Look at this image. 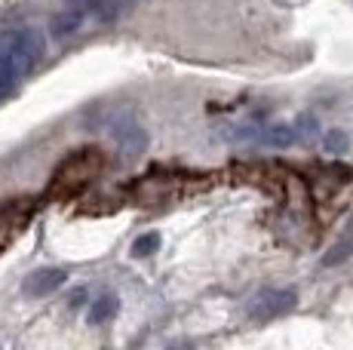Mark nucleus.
Segmentation results:
<instances>
[{
	"mask_svg": "<svg viewBox=\"0 0 353 350\" xmlns=\"http://www.w3.org/2000/svg\"><path fill=\"white\" fill-rule=\"evenodd\" d=\"M298 295L292 292V289H261V292H255L252 298H249V320L255 322H268V320H276V316L289 313L292 307H295Z\"/></svg>",
	"mask_w": 353,
	"mask_h": 350,
	"instance_id": "7ed1b4c3",
	"label": "nucleus"
},
{
	"mask_svg": "<svg viewBox=\"0 0 353 350\" xmlns=\"http://www.w3.org/2000/svg\"><path fill=\"white\" fill-rule=\"evenodd\" d=\"M264 145H274V147H289V145H295V138H298V132H295V126H286V123H276V126H270V130H264Z\"/></svg>",
	"mask_w": 353,
	"mask_h": 350,
	"instance_id": "9b49d317",
	"label": "nucleus"
},
{
	"mask_svg": "<svg viewBox=\"0 0 353 350\" xmlns=\"http://www.w3.org/2000/svg\"><path fill=\"white\" fill-rule=\"evenodd\" d=\"M68 274L62 267H43V271H34L28 280H25V295L31 298H43V295H52L59 286L65 282Z\"/></svg>",
	"mask_w": 353,
	"mask_h": 350,
	"instance_id": "0eeeda50",
	"label": "nucleus"
},
{
	"mask_svg": "<svg viewBox=\"0 0 353 350\" xmlns=\"http://www.w3.org/2000/svg\"><path fill=\"white\" fill-rule=\"evenodd\" d=\"M347 145H350V138H347V132L344 130H329V136L323 138V147L329 154H344L347 151Z\"/></svg>",
	"mask_w": 353,
	"mask_h": 350,
	"instance_id": "ddd939ff",
	"label": "nucleus"
},
{
	"mask_svg": "<svg viewBox=\"0 0 353 350\" xmlns=\"http://www.w3.org/2000/svg\"><path fill=\"white\" fill-rule=\"evenodd\" d=\"M111 136H114V141H117V147H120V154H123L126 160H135L141 151H145V145H148L145 130H141V123L129 111H123L120 117H114Z\"/></svg>",
	"mask_w": 353,
	"mask_h": 350,
	"instance_id": "20e7f679",
	"label": "nucleus"
},
{
	"mask_svg": "<svg viewBox=\"0 0 353 350\" xmlns=\"http://www.w3.org/2000/svg\"><path fill=\"white\" fill-rule=\"evenodd\" d=\"M105 169V154L99 147H83V151H74L71 157L62 160L52 181L46 187V197L50 200H71L77 197L83 187H90L99 178V172Z\"/></svg>",
	"mask_w": 353,
	"mask_h": 350,
	"instance_id": "f03ea898",
	"label": "nucleus"
},
{
	"mask_svg": "<svg viewBox=\"0 0 353 350\" xmlns=\"http://www.w3.org/2000/svg\"><path fill=\"white\" fill-rule=\"evenodd\" d=\"M353 255V225H347V231L341 234V237L332 243V249L325 252V258H323V267H335V265H344Z\"/></svg>",
	"mask_w": 353,
	"mask_h": 350,
	"instance_id": "1a4fd4ad",
	"label": "nucleus"
},
{
	"mask_svg": "<svg viewBox=\"0 0 353 350\" xmlns=\"http://www.w3.org/2000/svg\"><path fill=\"white\" fill-rule=\"evenodd\" d=\"M31 209H34L31 200H12V203H6L3 209H0V249H3L25 227Z\"/></svg>",
	"mask_w": 353,
	"mask_h": 350,
	"instance_id": "423d86ee",
	"label": "nucleus"
},
{
	"mask_svg": "<svg viewBox=\"0 0 353 350\" xmlns=\"http://www.w3.org/2000/svg\"><path fill=\"white\" fill-rule=\"evenodd\" d=\"M117 311H120V298H117V295H101V298H96V301H92V307H90V322H92V326L108 322Z\"/></svg>",
	"mask_w": 353,
	"mask_h": 350,
	"instance_id": "9d476101",
	"label": "nucleus"
},
{
	"mask_svg": "<svg viewBox=\"0 0 353 350\" xmlns=\"http://www.w3.org/2000/svg\"><path fill=\"white\" fill-rule=\"evenodd\" d=\"M43 56V37L37 28H12L0 34V99H6Z\"/></svg>",
	"mask_w": 353,
	"mask_h": 350,
	"instance_id": "f257e3e1",
	"label": "nucleus"
},
{
	"mask_svg": "<svg viewBox=\"0 0 353 350\" xmlns=\"http://www.w3.org/2000/svg\"><path fill=\"white\" fill-rule=\"evenodd\" d=\"M157 249H160V237H157V234H141V237L132 243V255H135V258H148V255H154Z\"/></svg>",
	"mask_w": 353,
	"mask_h": 350,
	"instance_id": "f8f14e48",
	"label": "nucleus"
},
{
	"mask_svg": "<svg viewBox=\"0 0 353 350\" xmlns=\"http://www.w3.org/2000/svg\"><path fill=\"white\" fill-rule=\"evenodd\" d=\"M135 0H90V16L96 19V22L108 25V22H117L123 12H129V6H132Z\"/></svg>",
	"mask_w": 353,
	"mask_h": 350,
	"instance_id": "6e6552de",
	"label": "nucleus"
},
{
	"mask_svg": "<svg viewBox=\"0 0 353 350\" xmlns=\"http://www.w3.org/2000/svg\"><path fill=\"white\" fill-rule=\"evenodd\" d=\"M90 19V0H71L62 12H56L50 22V31L56 40H65L71 34H77L83 28V22Z\"/></svg>",
	"mask_w": 353,
	"mask_h": 350,
	"instance_id": "39448f33",
	"label": "nucleus"
}]
</instances>
